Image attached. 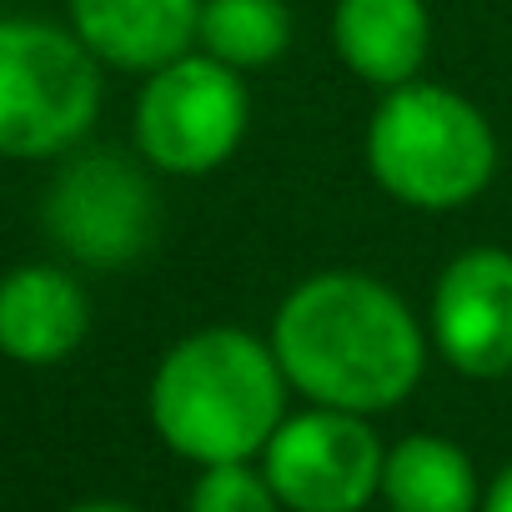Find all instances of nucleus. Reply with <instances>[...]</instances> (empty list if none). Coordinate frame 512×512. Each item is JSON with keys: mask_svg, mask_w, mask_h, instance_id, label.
<instances>
[{"mask_svg": "<svg viewBox=\"0 0 512 512\" xmlns=\"http://www.w3.org/2000/svg\"><path fill=\"white\" fill-rule=\"evenodd\" d=\"M387 447L362 412L312 407L282 417L262 447V472L292 512H362L382 487Z\"/></svg>", "mask_w": 512, "mask_h": 512, "instance_id": "7", "label": "nucleus"}, {"mask_svg": "<svg viewBox=\"0 0 512 512\" xmlns=\"http://www.w3.org/2000/svg\"><path fill=\"white\" fill-rule=\"evenodd\" d=\"M101 111V61L51 21H0V156L46 161L86 141Z\"/></svg>", "mask_w": 512, "mask_h": 512, "instance_id": "4", "label": "nucleus"}, {"mask_svg": "<svg viewBox=\"0 0 512 512\" xmlns=\"http://www.w3.org/2000/svg\"><path fill=\"white\" fill-rule=\"evenodd\" d=\"M71 512H131V507H121V502H81Z\"/></svg>", "mask_w": 512, "mask_h": 512, "instance_id": "16", "label": "nucleus"}, {"mask_svg": "<svg viewBox=\"0 0 512 512\" xmlns=\"http://www.w3.org/2000/svg\"><path fill=\"white\" fill-rule=\"evenodd\" d=\"M46 231L71 262L121 272L151 251L161 206L151 176L121 151L71 156L46 191Z\"/></svg>", "mask_w": 512, "mask_h": 512, "instance_id": "6", "label": "nucleus"}, {"mask_svg": "<svg viewBox=\"0 0 512 512\" xmlns=\"http://www.w3.org/2000/svg\"><path fill=\"white\" fill-rule=\"evenodd\" d=\"M186 512H282V497L272 492L267 472H251L246 462H216L201 467Z\"/></svg>", "mask_w": 512, "mask_h": 512, "instance_id": "14", "label": "nucleus"}, {"mask_svg": "<svg viewBox=\"0 0 512 512\" xmlns=\"http://www.w3.org/2000/svg\"><path fill=\"white\" fill-rule=\"evenodd\" d=\"M251 126L241 71L206 51H186L141 81L131 136L136 156L166 176H206L236 156Z\"/></svg>", "mask_w": 512, "mask_h": 512, "instance_id": "5", "label": "nucleus"}, {"mask_svg": "<svg viewBox=\"0 0 512 512\" xmlns=\"http://www.w3.org/2000/svg\"><path fill=\"white\" fill-rule=\"evenodd\" d=\"M156 437L201 467L262 457L287 417V372L272 342L241 327H201L181 337L151 377Z\"/></svg>", "mask_w": 512, "mask_h": 512, "instance_id": "2", "label": "nucleus"}, {"mask_svg": "<svg viewBox=\"0 0 512 512\" xmlns=\"http://www.w3.org/2000/svg\"><path fill=\"white\" fill-rule=\"evenodd\" d=\"M196 51L216 56L231 71H262L292 51L287 0H201Z\"/></svg>", "mask_w": 512, "mask_h": 512, "instance_id": "13", "label": "nucleus"}, {"mask_svg": "<svg viewBox=\"0 0 512 512\" xmlns=\"http://www.w3.org/2000/svg\"><path fill=\"white\" fill-rule=\"evenodd\" d=\"M86 332L91 297L71 272L31 262L0 277V357L21 367H56L86 342Z\"/></svg>", "mask_w": 512, "mask_h": 512, "instance_id": "9", "label": "nucleus"}, {"mask_svg": "<svg viewBox=\"0 0 512 512\" xmlns=\"http://www.w3.org/2000/svg\"><path fill=\"white\" fill-rule=\"evenodd\" d=\"M332 46L357 81L377 91H397L407 81H422L427 71L432 11L427 0H337Z\"/></svg>", "mask_w": 512, "mask_h": 512, "instance_id": "11", "label": "nucleus"}, {"mask_svg": "<svg viewBox=\"0 0 512 512\" xmlns=\"http://www.w3.org/2000/svg\"><path fill=\"white\" fill-rule=\"evenodd\" d=\"M392 512H477L472 457L447 437H402L382 457V487Z\"/></svg>", "mask_w": 512, "mask_h": 512, "instance_id": "12", "label": "nucleus"}, {"mask_svg": "<svg viewBox=\"0 0 512 512\" xmlns=\"http://www.w3.org/2000/svg\"><path fill=\"white\" fill-rule=\"evenodd\" d=\"M437 357L477 382L512 372V251L467 246L442 267L427 307Z\"/></svg>", "mask_w": 512, "mask_h": 512, "instance_id": "8", "label": "nucleus"}, {"mask_svg": "<svg viewBox=\"0 0 512 512\" xmlns=\"http://www.w3.org/2000/svg\"><path fill=\"white\" fill-rule=\"evenodd\" d=\"M267 342L287 387L312 407L372 417L397 407L422 382L432 337L382 277L332 267L302 277L282 297Z\"/></svg>", "mask_w": 512, "mask_h": 512, "instance_id": "1", "label": "nucleus"}, {"mask_svg": "<svg viewBox=\"0 0 512 512\" xmlns=\"http://www.w3.org/2000/svg\"><path fill=\"white\" fill-rule=\"evenodd\" d=\"M201 0H71V31L101 66L151 76L196 51Z\"/></svg>", "mask_w": 512, "mask_h": 512, "instance_id": "10", "label": "nucleus"}, {"mask_svg": "<svg viewBox=\"0 0 512 512\" xmlns=\"http://www.w3.org/2000/svg\"><path fill=\"white\" fill-rule=\"evenodd\" d=\"M367 171L397 206L462 211L497 176V131L462 91L407 81L382 91L367 121Z\"/></svg>", "mask_w": 512, "mask_h": 512, "instance_id": "3", "label": "nucleus"}, {"mask_svg": "<svg viewBox=\"0 0 512 512\" xmlns=\"http://www.w3.org/2000/svg\"><path fill=\"white\" fill-rule=\"evenodd\" d=\"M482 512H512V462L492 477V487L482 497Z\"/></svg>", "mask_w": 512, "mask_h": 512, "instance_id": "15", "label": "nucleus"}]
</instances>
